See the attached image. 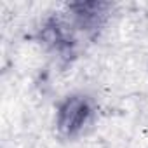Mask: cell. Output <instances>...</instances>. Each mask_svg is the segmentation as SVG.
Masks as SVG:
<instances>
[{
  "instance_id": "obj_1",
  "label": "cell",
  "mask_w": 148,
  "mask_h": 148,
  "mask_svg": "<svg viewBox=\"0 0 148 148\" xmlns=\"http://www.w3.org/2000/svg\"><path fill=\"white\" fill-rule=\"evenodd\" d=\"M91 115V108L87 105L86 99H80V98H73V99H68L61 110H59V119H58V125L63 132H66L68 136L79 132L84 124L87 122Z\"/></svg>"
}]
</instances>
